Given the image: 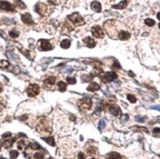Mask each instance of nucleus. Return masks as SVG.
<instances>
[{
	"label": "nucleus",
	"mask_w": 160,
	"mask_h": 159,
	"mask_svg": "<svg viewBox=\"0 0 160 159\" xmlns=\"http://www.w3.org/2000/svg\"><path fill=\"white\" fill-rule=\"evenodd\" d=\"M123 25L117 21H108L104 23V28L106 30V32H108L109 36L114 38V39H118V36L120 34V32H122L123 30L122 27Z\"/></svg>",
	"instance_id": "f257e3e1"
},
{
	"label": "nucleus",
	"mask_w": 160,
	"mask_h": 159,
	"mask_svg": "<svg viewBox=\"0 0 160 159\" xmlns=\"http://www.w3.org/2000/svg\"><path fill=\"white\" fill-rule=\"evenodd\" d=\"M36 129H37V131L40 134H49L50 131H51L49 121L46 118H40L39 119V122L37 124Z\"/></svg>",
	"instance_id": "f03ea898"
},
{
	"label": "nucleus",
	"mask_w": 160,
	"mask_h": 159,
	"mask_svg": "<svg viewBox=\"0 0 160 159\" xmlns=\"http://www.w3.org/2000/svg\"><path fill=\"white\" fill-rule=\"evenodd\" d=\"M68 19H69L74 25H76V26H80V25H82V24L84 23L83 18L80 16V14H78V13H74V14L69 15V16H68Z\"/></svg>",
	"instance_id": "7ed1b4c3"
},
{
	"label": "nucleus",
	"mask_w": 160,
	"mask_h": 159,
	"mask_svg": "<svg viewBox=\"0 0 160 159\" xmlns=\"http://www.w3.org/2000/svg\"><path fill=\"white\" fill-rule=\"evenodd\" d=\"M78 105L81 110H89L91 105H92V102H91V99L89 97H84L78 102Z\"/></svg>",
	"instance_id": "20e7f679"
},
{
	"label": "nucleus",
	"mask_w": 160,
	"mask_h": 159,
	"mask_svg": "<svg viewBox=\"0 0 160 159\" xmlns=\"http://www.w3.org/2000/svg\"><path fill=\"white\" fill-rule=\"evenodd\" d=\"M118 78L117 74L115 72H106L105 74L101 75L100 76V79L103 82H109V81H112L114 80H116Z\"/></svg>",
	"instance_id": "39448f33"
},
{
	"label": "nucleus",
	"mask_w": 160,
	"mask_h": 159,
	"mask_svg": "<svg viewBox=\"0 0 160 159\" xmlns=\"http://www.w3.org/2000/svg\"><path fill=\"white\" fill-rule=\"evenodd\" d=\"M27 93L29 96L31 97H33V96H36L38 93H39V86L35 83H32L29 85V87L27 88Z\"/></svg>",
	"instance_id": "423d86ee"
},
{
	"label": "nucleus",
	"mask_w": 160,
	"mask_h": 159,
	"mask_svg": "<svg viewBox=\"0 0 160 159\" xmlns=\"http://www.w3.org/2000/svg\"><path fill=\"white\" fill-rule=\"evenodd\" d=\"M38 47H39V50H44V51L53 49V46L50 44L49 40L47 39H40L38 42Z\"/></svg>",
	"instance_id": "0eeeda50"
},
{
	"label": "nucleus",
	"mask_w": 160,
	"mask_h": 159,
	"mask_svg": "<svg viewBox=\"0 0 160 159\" xmlns=\"http://www.w3.org/2000/svg\"><path fill=\"white\" fill-rule=\"evenodd\" d=\"M91 32L93 34V36L97 37V38H103L104 37V32L103 30L101 29V27L99 26H94L91 28Z\"/></svg>",
	"instance_id": "6e6552de"
},
{
	"label": "nucleus",
	"mask_w": 160,
	"mask_h": 159,
	"mask_svg": "<svg viewBox=\"0 0 160 159\" xmlns=\"http://www.w3.org/2000/svg\"><path fill=\"white\" fill-rule=\"evenodd\" d=\"M0 9L4 10V11H8V12H13L14 11L13 5L10 4L7 1H0Z\"/></svg>",
	"instance_id": "1a4fd4ad"
},
{
	"label": "nucleus",
	"mask_w": 160,
	"mask_h": 159,
	"mask_svg": "<svg viewBox=\"0 0 160 159\" xmlns=\"http://www.w3.org/2000/svg\"><path fill=\"white\" fill-rule=\"evenodd\" d=\"M46 9H47V7H46V5H45L44 3L38 2V3L35 5V9H34V10H35V12H36L37 14H39V15H44Z\"/></svg>",
	"instance_id": "9d476101"
},
{
	"label": "nucleus",
	"mask_w": 160,
	"mask_h": 159,
	"mask_svg": "<svg viewBox=\"0 0 160 159\" xmlns=\"http://www.w3.org/2000/svg\"><path fill=\"white\" fill-rule=\"evenodd\" d=\"M108 111H109L112 115H114V116H119V115L121 114V110H120L119 106H117V105H115V104L109 105V107H108Z\"/></svg>",
	"instance_id": "9b49d317"
},
{
	"label": "nucleus",
	"mask_w": 160,
	"mask_h": 159,
	"mask_svg": "<svg viewBox=\"0 0 160 159\" xmlns=\"http://www.w3.org/2000/svg\"><path fill=\"white\" fill-rule=\"evenodd\" d=\"M22 21L27 25H32L33 24V20H32V16H31V14H29V13H26V14L22 15Z\"/></svg>",
	"instance_id": "f8f14e48"
},
{
	"label": "nucleus",
	"mask_w": 160,
	"mask_h": 159,
	"mask_svg": "<svg viewBox=\"0 0 160 159\" xmlns=\"http://www.w3.org/2000/svg\"><path fill=\"white\" fill-rule=\"evenodd\" d=\"M83 42H84V44H85V45H86L88 48H93V47L96 45L95 40H94L93 38H91L90 36L85 37V38L83 39Z\"/></svg>",
	"instance_id": "ddd939ff"
},
{
	"label": "nucleus",
	"mask_w": 160,
	"mask_h": 159,
	"mask_svg": "<svg viewBox=\"0 0 160 159\" xmlns=\"http://www.w3.org/2000/svg\"><path fill=\"white\" fill-rule=\"evenodd\" d=\"M91 9L95 12H101V4L98 2V1H93L90 5Z\"/></svg>",
	"instance_id": "4468645a"
},
{
	"label": "nucleus",
	"mask_w": 160,
	"mask_h": 159,
	"mask_svg": "<svg viewBox=\"0 0 160 159\" xmlns=\"http://www.w3.org/2000/svg\"><path fill=\"white\" fill-rule=\"evenodd\" d=\"M99 88H100V86H99V84L96 83V82H91V83L87 86V90H88V91H97Z\"/></svg>",
	"instance_id": "2eb2a0df"
},
{
	"label": "nucleus",
	"mask_w": 160,
	"mask_h": 159,
	"mask_svg": "<svg viewBox=\"0 0 160 159\" xmlns=\"http://www.w3.org/2000/svg\"><path fill=\"white\" fill-rule=\"evenodd\" d=\"M127 5H128V0H123V1H121L119 4L114 5L113 8H114V9H125V8L127 7Z\"/></svg>",
	"instance_id": "dca6fc26"
},
{
	"label": "nucleus",
	"mask_w": 160,
	"mask_h": 159,
	"mask_svg": "<svg viewBox=\"0 0 160 159\" xmlns=\"http://www.w3.org/2000/svg\"><path fill=\"white\" fill-rule=\"evenodd\" d=\"M106 158L107 159H123L122 158V156H121L119 153H117V152H110V153H108V154L106 155Z\"/></svg>",
	"instance_id": "f3484780"
},
{
	"label": "nucleus",
	"mask_w": 160,
	"mask_h": 159,
	"mask_svg": "<svg viewBox=\"0 0 160 159\" xmlns=\"http://www.w3.org/2000/svg\"><path fill=\"white\" fill-rule=\"evenodd\" d=\"M60 45H61V47H62V48L67 49V48H69V47H70V45H71V40H70V39H64V40H62V41H61Z\"/></svg>",
	"instance_id": "a211bd4d"
},
{
	"label": "nucleus",
	"mask_w": 160,
	"mask_h": 159,
	"mask_svg": "<svg viewBox=\"0 0 160 159\" xmlns=\"http://www.w3.org/2000/svg\"><path fill=\"white\" fill-rule=\"evenodd\" d=\"M55 81H56V78L55 77H49L48 79L45 80V83L46 84H48V85H53L54 83H55Z\"/></svg>",
	"instance_id": "6ab92c4d"
},
{
	"label": "nucleus",
	"mask_w": 160,
	"mask_h": 159,
	"mask_svg": "<svg viewBox=\"0 0 160 159\" xmlns=\"http://www.w3.org/2000/svg\"><path fill=\"white\" fill-rule=\"evenodd\" d=\"M42 140L43 141H45L48 144H50V145H52V146H54L55 145V143H54V140H53V138L52 137H48V138H42Z\"/></svg>",
	"instance_id": "aec40b11"
},
{
	"label": "nucleus",
	"mask_w": 160,
	"mask_h": 159,
	"mask_svg": "<svg viewBox=\"0 0 160 159\" xmlns=\"http://www.w3.org/2000/svg\"><path fill=\"white\" fill-rule=\"evenodd\" d=\"M58 87H59V90L60 91H65L66 90V87H67V84L64 81H60L58 83Z\"/></svg>",
	"instance_id": "412c9836"
},
{
	"label": "nucleus",
	"mask_w": 160,
	"mask_h": 159,
	"mask_svg": "<svg viewBox=\"0 0 160 159\" xmlns=\"http://www.w3.org/2000/svg\"><path fill=\"white\" fill-rule=\"evenodd\" d=\"M26 143H25V141H19L18 142V148L20 149V150H23L25 147H26Z\"/></svg>",
	"instance_id": "4be33fe9"
},
{
	"label": "nucleus",
	"mask_w": 160,
	"mask_h": 159,
	"mask_svg": "<svg viewBox=\"0 0 160 159\" xmlns=\"http://www.w3.org/2000/svg\"><path fill=\"white\" fill-rule=\"evenodd\" d=\"M144 23H145V25H147V26H149V27H152V26L155 25V21L152 20V19H146V20L144 21Z\"/></svg>",
	"instance_id": "5701e85b"
},
{
	"label": "nucleus",
	"mask_w": 160,
	"mask_h": 159,
	"mask_svg": "<svg viewBox=\"0 0 160 159\" xmlns=\"http://www.w3.org/2000/svg\"><path fill=\"white\" fill-rule=\"evenodd\" d=\"M19 156V152L17 150H11L10 151V157L12 159H16Z\"/></svg>",
	"instance_id": "b1692460"
},
{
	"label": "nucleus",
	"mask_w": 160,
	"mask_h": 159,
	"mask_svg": "<svg viewBox=\"0 0 160 159\" xmlns=\"http://www.w3.org/2000/svg\"><path fill=\"white\" fill-rule=\"evenodd\" d=\"M9 35H10L11 37H13V38H16V37H18V36L20 35V33H19V32H17V31H11V32H9Z\"/></svg>",
	"instance_id": "393cba45"
},
{
	"label": "nucleus",
	"mask_w": 160,
	"mask_h": 159,
	"mask_svg": "<svg viewBox=\"0 0 160 159\" xmlns=\"http://www.w3.org/2000/svg\"><path fill=\"white\" fill-rule=\"evenodd\" d=\"M127 98H128V100H129L131 103H135V102L137 101V98H136V96H135V95H133V94H128Z\"/></svg>",
	"instance_id": "a878e982"
},
{
	"label": "nucleus",
	"mask_w": 160,
	"mask_h": 159,
	"mask_svg": "<svg viewBox=\"0 0 160 159\" xmlns=\"http://www.w3.org/2000/svg\"><path fill=\"white\" fill-rule=\"evenodd\" d=\"M43 157H44V153H43V152H41V151H38V152L34 153V158H36V159H42Z\"/></svg>",
	"instance_id": "bb28decb"
},
{
	"label": "nucleus",
	"mask_w": 160,
	"mask_h": 159,
	"mask_svg": "<svg viewBox=\"0 0 160 159\" xmlns=\"http://www.w3.org/2000/svg\"><path fill=\"white\" fill-rule=\"evenodd\" d=\"M30 146H31L32 149H37V148H40L39 144H38V143H34V142H32V143H30Z\"/></svg>",
	"instance_id": "cd10ccee"
},
{
	"label": "nucleus",
	"mask_w": 160,
	"mask_h": 159,
	"mask_svg": "<svg viewBox=\"0 0 160 159\" xmlns=\"http://www.w3.org/2000/svg\"><path fill=\"white\" fill-rule=\"evenodd\" d=\"M8 66H9V62L8 61H6V60L0 61V67L1 68H7Z\"/></svg>",
	"instance_id": "c85d7f7f"
},
{
	"label": "nucleus",
	"mask_w": 160,
	"mask_h": 159,
	"mask_svg": "<svg viewBox=\"0 0 160 159\" xmlns=\"http://www.w3.org/2000/svg\"><path fill=\"white\" fill-rule=\"evenodd\" d=\"M104 127H105V121H104V120H100V121H99V124H98L99 130L104 129Z\"/></svg>",
	"instance_id": "c756f323"
},
{
	"label": "nucleus",
	"mask_w": 160,
	"mask_h": 159,
	"mask_svg": "<svg viewBox=\"0 0 160 159\" xmlns=\"http://www.w3.org/2000/svg\"><path fill=\"white\" fill-rule=\"evenodd\" d=\"M67 82L70 84H75L76 83V79L75 78H67Z\"/></svg>",
	"instance_id": "7c9ffc66"
},
{
	"label": "nucleus",
	"mask_w": 160,
	"mask_h": 159,
	"mask_svg": "<svg viewBox=\"0 0 160 159\" xmlns=\"http://www.w3.org/2000/svg\"><path fill=\"white\" fill-rule=\"evenodd\" d=\"M77 159H85V155L82 152H79L78 156H77Z\"/></svg>",
	"instance_id": "2f4dec72"
},
{
	"label": "nucleus",
	"mask_w": 160,
	"mask_h": 159,
	"mask_svg": "<svg viewBox=\"0 0 160 159\" xmlns=\"http://www.w3.org/2000/svg\"><path fill=\"white\" fill-rule=\"evenodd\" d=\"M48 2L50 4H52V5H57V4H59L60 0H48Z\"/></svg>",
	"instance_id": "473e14b6"
},
{
	"label": "nucleus",
	"mask_w": 160,
	"mask_h": 159,
	"mask_svg": "<svg viewBox=\"0 0 160 159\" xmlns=\"http://www.w3.org/2000/svg\"><path fill=\"white\" fill-rule=\"evenodd\" d=\"M113 67H114V68H117V69H121V66H120L119 62H117V61H115V62H114Z\"/></svg>",
	"instance_id": "72a5a7b5"
},
{
	"label": "nucleus",
	"mask_w": 160,
	"mask_h": 159,
	"mask_svg": "<svg viewBox=\"0 0 160 159\" xmlns=\"http://www.w3.org/2000/svg\"><path fill=\"white\" fill-rule=\"evenodd\" d=\"M4 140H7L8 138H11V134L10 133H6V134H4L3 135V137H2Z\"/></svg>",
	"instance_id": "f704fd0d"
},
{
	"label": "nucleus",
	"mask_w": 160,
	"mask_h": 159,
	"mask_svg": "<svg viewBox=\"0 0 160 159\" xmlns=\"http://www.w3.org/2000/svg\"><path fill=\"white\" fill-rule=\"evenodd\" d=\"M160 133V129L159 128H154L153 129V134L154 135H156V134H159Z\"/></svg>",
	"instance_id": "c9c22d12"
},
{
	"label": "nucleus",
	"mask_w": 160,
	"mask_h": 159,
	"mask_svg": "<svg viewBox=\"0 0 160 159\" xmlns=\"http://www.w3.org/2000/svg\"><path fill=\"white\" fill-rule=\"evenodd\" d=\"M128 118H129V116H128V115H124V116H123V118H122V119H124V120H122V121H127V120H128Z\"/></svg>",
	"instance_id": "e433bc0d"
},
{
	"label": "nucleus",
	"mask_w": 160,
	"mask_h": 159,
	"mask_svg": "<svg viewBox=\"0 0 160 159\" xmlns=\"http://www.w3.org/2000/svg\"><path fill=\"white\" fill-rule=\"evenodd\" d=\"M3 108H4V104L2 102H0V112L3 110Z\"/></svg>",
	"instance_id": "4c0bfd02"
},
{
	"label": "nucleus",
	"mask_w": 160,
	"mask_h": 159,
	"mask_svg": "<svg viewBox=\"0 0 160 159\" xmlns=\"http://www.w3.org/2000/svg\"><path fill=\"white\" fill-rule=\"evenodd\" d=\"M153 109H157V110H160V107L159 106H152Z\"/></svg>",
	"instance_id": "58836bf2"
},
{
	"label": "nucleus",
	"mask_w": 160,
	"mask_h": 159,
	"mask_svg": "<svg viewBox=\"0 0 160 159\" xmlns=\"http://www.w3.org/2000/svg\"><path fill=\"white\" fill-rule=\"evenodd\" d=\"M157 19L160 21V12H159V13H157Z\"/></svg>",
	"instance_id": "ea45409f"
},
{
	"label": "nucleus",
	"mask_w": 160,
	"mask_h": 159,
	"mask_svg": "<svg viewBox=\"0 0 160 159\" xmlns=\"http://www.w3.org/2000/svg\"><path fill=\"white\" fill-rule=\"evenodd\" d=\"M1 145H2V143L0 142V149H1Z\"/></svg>",
	"instance_id": "a19ab883"
},
{
	"label": "nucleus",
	"mask_w": 160,
	"mask_h": 159,
	"mask_svg": "<svg viewBox=\"0 0 160 159\" xmlns=\"http://www.w3.org/2000/svg\"><path fill=\"white\" fill-rule=\"evenodd\" d=\"M1 91H2V87L0 86V93H1Z\"/></svg>",
	"instance_id": "79ce46f5"
},
{
	"label": "nucleus",
	"mask_w": 160,
	"mask_h": 159,
	"mask_svg": "<svg viewBox=\"0 0 160 159\" xmlns=\"http://www.w3.org/2000/svg\"><path fill=\"white\" fill-rule=\"evenodd\" d=\"M0 159H6V158H4V157H1Z\"/></svg>",
	"instance_id": "37998d69"
},
{
	"label": "nucleus",
	"mask_w": 160,
	"mask_h": 159,
	"mask_svg": "<svg viewBox=\"0 0 160 159\" xmlns=\"http://www.w3.org/2000/svg\"><path fill=\"white\" fill-rule=\"evenodd\" d=\"M158 28H159V29H160V24H159V25H158Z\"/></svg>",
	"instance_id": "c03bdc74"
},
{
	"label": "nucleus",
	"mask_w": 160,
	"mask_h": 159,
	"mask_svg": "<svg viewBox=\"0 0 160 159\" xmlns=\"http://www.w3.org/2000/svg\"><path fill=\"white\" fill-rule=\"evenodd\" d=\"M90 159H96V158H90Z\"/></svg>",
	"instance_id": "a18cd8bd"
},
{
	"label": "nucleus",
	"mask_w": 160,
	"mask_h": 159,
	"mask_svg": "<svg viewBox=\"0 0 160 159\" xmlns=\"http://www.w3.org/2000/svg\"><path fill=\"white\" fill-rule=\"evenodd\" d=\"M48 159H52V158H48Z\"/></svg>",
	"instance_id": "49530a36"
}]
</instances>
